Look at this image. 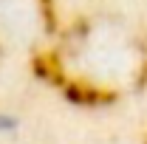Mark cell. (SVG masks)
<instances>
[{
  "instance_id": "obj_1",
  "label": "cell",
  "mask_w": 147,
  "mask_h": 144,
  "mask_svg": "<svg viewBox=\"0 0 147 144\" xmlns=\"http://www.w3.org/2000/svg\"><path fill=\"white\" fill-rule=\"evenodd\" d=\"M14 124H17V122H14L11 116L0 113V133H11V130H14Z\"/></svg>"
}]
</instances>
